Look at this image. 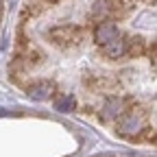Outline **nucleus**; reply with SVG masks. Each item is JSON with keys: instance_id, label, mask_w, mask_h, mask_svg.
Wrapping results in <instances>:
<instances>
[{"instance_id": "nucleus-1", "label": "nucleus", "mask_w": 157, "mask_h": 157, "mask_svg": "<svg viewBox=\"0 0 157 157\" xmlns=\"http://www.w3.org/2000/svg\"><path fill=\"white\" fill-rule=\"evenodd\" d=\"M7 76L31 101L157 146V0H24Z\"/></svg>"}, {"instance_id": "nucleus-2", "label": "nucleus", "mask_w": 157, "mask_h": 157, "mask_svg": "<svg viewBox=\"0 0 157 157\" xmlns=\"http://www.w3.org/2000/svg\"><path fill=\"white\" fill-rule=\"evenodd\" d=\"M7 0H0V39H2V33H5V20H7Z\"/></svg>"}, {"instance_id": "nucleus-3", "label": "nucleus", "mask_w": 157, "mask_h": 157, "mask_svg": "<svg viewBox=\"0 0 157 157\" xmlns=\"http://www.w3.org/2000/svg\"><path fill=\"white\" fill-rule=\"evenodd\" d=\"M107 157H122V155H107Z\"/></svg>"}]
</instances>
